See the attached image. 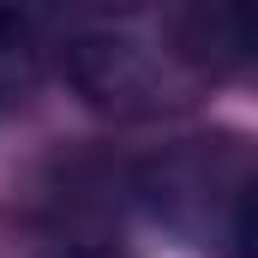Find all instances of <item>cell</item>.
<instances>
[{"label": "cell", "instance_id": "obj_1", "mask_svg": "<svg viewBox=\"0 0 258 258\" xmlns=\"http://www.w3.org/2000/svg\"><path fill=\"white\" fill-rule=\"evenodd\" d=\"M60 54L72 84L96 108H114V114H156V108L186 102L192 72H198L180 42L168 48L156 36H138V24H126V18L72 36V48H60Z\"/></svg>", "mask_w": 258, "mask_h": 258}, {"label": "cell", "instance_id": "obj_2", "mask_svg": "<svg viewBox=\"0 0 258 258\" xmlns=\"http://www.w3.org/2000/svg\"><path fill=\"white\" fill-rule=\"evenodd\" d=\"M174 42L186 48L192 66H258V0L180 12Z\"/></svg>", "mask_w": 258, "mask_h": 258}, {"label": "cell", "instance_id": "obj_3", "mask_svg": "<svg viewBox=\"0 0 258 258\" xmlns=\"http://www.w3.org/2000/svg\"><path fill=\"white\" fill-rule=\"evenodd\" d=\"M42 60V42H36V18H18V12H0V90H24L30 72Z\"/></svg>", "mask_w": 258, "mask_h": 258}, {"label": "cell", "instance_id": "obj_4", "mask_svg": "<svg viewBox=\"0 0 258 258\" xmlns=\"http://www.w3.org/2000/svg\"><path fill=\"white\" fill-rule=\"evenodd\" d=\"M228 246H234V258H258V180L228 210Z\"/></svg>", "mask_w": 258, "mask_h": 258}, {"label": "cell", "instance_id": "obj_5", "mask_svg": "<svg viewBox=\"0 0 258 258\" xmlns=\"http://www.w3.org/2000/svg\"><path fill=\"white\" fill-rule=\"evenodd\" d=\"M66 258H126V252H114V246H78V252H66Z\"/></svg>", "mask_w": 258, "mask_h": 258}]
</instances>
